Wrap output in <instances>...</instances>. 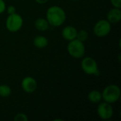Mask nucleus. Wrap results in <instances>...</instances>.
I'll return each instance as SVG.
<instances>
[{
	"label": "nucleus",
	"mask_w": 121,
	"mask_h": 121,
	"mask_svg": "<svg viewBox=\"0 0 121 121\" xmlns=\"http://www.w3.org/2000/svg\"><path fill=\"white\" fill-rule=\"evenodd\" d=\"M6 11H7V13H8L9 15L13 14V13H15L16 11L15 6H12V5H10V6H9L8 7H6Z\"/></svg>",
	"instance_id": "f3484780"
},
{
	"label": "nucleus",
	"mask_w": 121,
	"mask_h": 121,
	"mask_svg": "<svg viewBox=\"0 0 121 121\" xmlns=\"http://www.w3.org/2000/svg\"><path fill=\"white\" fill-rule=\"evenodd\" d=\"M111 4L115 8H121V0H111Z\"/></svg>",
	"instance_id": "a211bd4d"
},
{
	"label": "nucleus",
	"mask_w": 121,
	"mask_h": 121,
	"mask_svg": "<svg viewBox=\"0 0 121 121\" xmlns=\"http://www.w3.org/2000/svg\"><path fill=\"white\" fill-rule=\"evenodd\" d=\"M11 94V89L6 84L0 85V97H7Z\"/></svg>",
	"instance_id": "4468645a"
},
{
	"label": "nucleus",
	"mask_w": 121,
	"mask_h": 121,
	"mask_svg": "<svg viewBox=\"0 0 121 121\" xmlns=\"http://www.w3.org/2000/svg\"><path fill=\"white\" fill-rule=\"evenodd\" d=\"M73 1H78V0H73Z\"/></svg>",
	"instance_id": "412c9836"
},
{
	"label": "nucleus",
	"mask_w": 121,
	"mask_h": 121,
	"mask_svg": "<svg viewBox=\"0 0 121 121\" xmlns=\"http://www.w3.org/2000/svg\"><path fill=\"white\" fill-rule=\"evenodd\" d=\"M111 30V23L107 19H101L97 21L94 26V34L99 38L108 35Z\"/></svg>",
	"instance_id": "39448f33"
},
{
	"label": "nucleus",
	"mask_w": 121,
	"mask_h": 121,
	"mask_svg": "<svg viewBox=\"0 0 121 121\" xmlns=\"http://www.w3.org/2000/svg\"><path fill=\"white\" fill-rule=\"evenodd\" d=\"M67 48L69 55L76 59L83 57L86 51L84 43L77 40V38L70 40Z\"/></svg>",
	"instance_id": "7ed1b4c3"
},
{
	"label": "nucleus",
	"mask_w": 121,
	"mask_h": 121,
	"mask_svg": "<svg viewBox=\"0 0 121 121\" xmlns=\"http://www.w3.org/2000/svg\"><path fill=\"white\" fill-rule=\"evenodd\" d=\"M38 86L36 80L32 77H26L21 82V88L26 93L34 92Z\"/></svg>",
	"instance_id": "6e6552de"
},
{
	"label": "nucleus",
	"mask_w": 121,
	"mask_h": 121,
	"mask_svg": "<svg viewBox=\"0 0 121 121\" xmlns=\"http://www.w3.org/2000/svg\"><path fill=\"white\" fill-rule=\"evenodd\" d=\"M107 20L111 23H116L121 20V9L113 8L111 9L107 14Z\"/></svg>",
	"instance_id": "9d476101"
},
{
	"label": "nucleus",
	"mask_w": 121,
	"mask_h": 121,
	"mask_svg": "<svg viewBox=\"0 0 121 121\" xmlns=\"http://www.w3.org/2000/svg\"><path fill=\"white\" fill-rule=\"evenodd\" d=\"M49 23L46 18H38L35 21V27L40 31H45L49 28Z\"/></svg>",
	"instance_id": "ddd939ff"
},
{
	"label": "nucleus",
	"mask_w": 121,
	"mask_h": 121,
	"mask_svg": "<svg viewBox=\"0 0 121 121\" xmlns=\"http://www.w3.org/2000/svg\"><path fill=\"white\" fill-rule=\"evenodd\" d=\"M65 10L59 6H52L48 8L46 12V19L49 25L55 27L62 26L66 20Z\"/></svg>",
	"instance_id": "f257e3e1"
},
{
	"label": "nucleus",
	"mask_w": 121,
	"mask_h": 121,
	"mask_svg": "<svg viewBox=\"0 0 121 121\" xmlns=\"http://www.w3.org/2000/svg\"><path fill=\"white\" fill-rule=\"evenodd\" d=\"M97 114L102 120L111 119L113 115V109L111 104L105 101L99 104L97 107Z\"/></svg>",
	"instance_id": "0eeeda50"
},
{
	"label": "nucleus",
	"mask_w": 121,
	"mask_h": 121,
	"mask_svg": "<svg viewBox=\"0 0 121 121\" xmlns=\"http://www.w3.org/2000/svg\"><path fill=\"white\" fill-rule=\"evenodd\" d=\"M77 30L72 26H67L62 30V36L65 40L70 41L76 38Z\"/></svg>",
	"instance_id": "1a4fd4ad"
},
{
	"label": "nucleus",
	"mask_w": 121,
	"mask_h": 121,
	"mask_svg": "<svg viewBox=\"0 0 121 121\" xmlns=\"http://www.w3.org/2000/svg\"><path fill=\"white\" fill-rule=\"evenodd\" d=\"M102 99L105 102L113 104L117 102L121 98V89L118 85L111 84L107 86L101 92Z\"/></svg>",
	"instance_id": "f03ea898"
},
{
	"label": "nucleus",
	"mask_w": 121,
	"mask_h": 121,
	"mask_svg": "<svg viewBox=\"0 0 121 121\" xmlns=\"http://www.w3.org/2000/svg\"><path fill=\"white\" fill-rule=\"evenodd\" d=\"M6 8V3L4 0H0V14L5 11Z\"/></svg>",
	"instance_id": "6ab92c4d"
},
{
	"label": "nucleus",
	"mask_w": 121,
	"mask_h": 121,
	"mask_svg": "<svg viewBox=\"0 0 121 121\" xmlns=\"http://www.w3.org/2000/svg\"><path fill=\"white\" fill-rule=\"evenodd\" d=\"M13 120L15 121H28V118L26 114L20 113L15 116V117L13 118Z\"/></svg>",
	"instance_id": "dca6fc26"
},
{
	"label": "nucleus",
	"mask_w": 121,
	"mask_h": 121,
	"mask_svg": "<svg viewBox=\"0 0 121 121\" xmlns=\"http://www.w3.org/2000/svg\"><path fill=\"white\" fill-rule=\"evenodd\" d=\"M81 67L86 74L97 75L99 73L98 64L96 61L91 57H86L82 59Z\"/></svg>",
	"instance_id": "423d86ee"
},
{
	"label": "nucleus",
	"mask_w": 121,
	"mask_h": 121,
	"mask_svg": "<svg viewBox=\"0 0 121 121\" xmlns=\"http://www.w3.org/2000/svg\"><path fill=\"white\" fill-rule=\"evenodd\" d=\"M38 4H46L49 0H35Z\"/></svg>",
	"instance_id": "aec40b11"
},
{
	"label": "nucleus",
	"mask_w": 121,
	"mask_h": 121,
	"mask_svg": "<svg viewBox=\"0 0 121 121\" xmlns=\"http://www.w3.org/2000/svg\"><path fill=\"white\" fill-rule=\"evenodd\" d=\"M33 45L39 49L45 48L48 45V40L45 36L38 35L33 39Z\"/></svg>",
	"instance_id": "9b49d317"
},
{
	"label": "nucleus",
	"mask_w": 121,
	"mask_h": 121,
	"mask_svg": "<svg viewBox=\"0 0 121 121\" xmlns=\"http://www.w3.org/2000/svg\"><path fill=\"white\" fill-rule=\"evenodd\" d=\"M88 99L91 103L98 104L102 99V94L98 90H93L90 91L88 94Z\"/></svg>",
	"instance_id": "f8f14e48"
},
{
	"label": "nucleus",
	"mask_w": 121,
	"mask_h": 121,
	"mask_svg": "<svg viewBox=\"0 0 121 121\" xmlns=\"http://www.w3.org/2000/svg\"><path fill=\"white\" fill-rule=\"evenodd\" d=\"M23 24V19L22 16L16 13L9 15L5 23L6 29L11 33L18 32L22 28Z\"/></svg>",
	"instance_id": "20e7f679"
},
{
	"label": "nucleus",
	"mask_w": 121,
	"mask_h": 121,
	"mask_svg": "<svg viewBox=\"0 0 121 121\" xmlns=\"http://www.w3.org/2000/svg\"><path fill=\"white\" fill-rule=\"evenodd\" d=\"M88 37H89L88 32L85 30H81L79 31H77L76 38L84 43V41H86L88 39Z\"/></svg>",
	"instance_id": "2eb2a0df"
}]
</instances>
